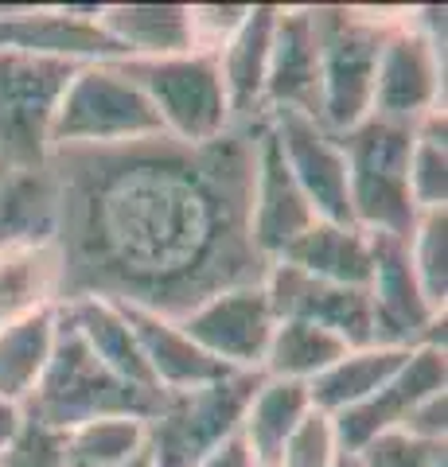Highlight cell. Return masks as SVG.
<instances>
[{
  "label": "cell",
  "mask_w": 448,
  "mask_h": 467,
  "mask_svg": "<svg viewBox=\"0 0 448 467\" xmlns=\"http://www.w3.org/2000/svg\"><path fill=\"white\" fill-rule=\"evenodd\" d=\"M257 133L51 149L59 300L129 304L176 324L230 288L266 285L269 261L250 234Z\"/></svg>",
  "instance_id": "1"
},
{
  "label": "cell",
  "mask_w": 448,
  "mask_h": 467,
  "mask_svg": "<svg viewBox=\"0 0 448 467\" xmlns=\"http://www.w3.org/2000/svg\"><path fill=\"white\" fill-rule=\"evenodd\" d=\"M164 405V393H144L137 386L121 382L102 358L90 350V343L78 335L70 319H55V343L51 358L43 367L39 382L27 393V420L51 432H67L90 420L106 417H137L149 420Z\"/></svg>",
  "instance_id": "2"
},
{
  "label": "cell",
  "mask_w": 448,
  "mask_h": 467,
  "mask_svg": "<svg viewBox=\"0 0 448 467\" xmlns=\"http://www.w3.org/2000/svg\"><path fill=\"white\" fill-rule=\"evenodd\" d=\"M413 129L367 117L351 133L336 137L347 160V195L359 230L390 234V238L410 242L417 226V207L410 195V152Z\"/></svg>",
  "instance_id": "3"
},
{
  "label": "cell",
  "mask_w": 448,
  "mask_h": 467,
  "mask_svg": "<svg viewBox=\"0 0 448 467\" xmlns=\"http://www.w3.org/2000/svg\"><path fill=\"white\" fill-rule=\"evenodd\" d=\"M75 70V58L0 51V175L47 164L51 121Z\"/></svg>",
  "instance_id": "4"
},
{
  "label": "cell",
  "mask_w": 448,
  "mask_h": 467,
  "mask_svg": "<svg viewBox=\"0 0 448 467\" xmlns=\"http://www.w3.org/2000/svg\"><path fill=\"white\" fill-rule=\"evenodd\" d=\"M168 129L152 101L141 94L113 58L78 67L51 121V149L67 144H125L164 137Z\"/></svg>",
  "instance_id": "5"
},
{
  "label": "cell",
  "mask_w": 448,
  "mask_h": 467,
  "mask_svg": "<svg viewBox=\"0 0 448 467\" xmlns=\"http://www.w3.org/2000/svg\"><path fill=\"white\" fill-rule=\"evenodd\" d=\"M113 63L152 101L168 137L183 144H207L226 133L230 109L219 75V55L192 51L172 58H113Z\"/></svg>",
  "instance_id": "6"
},
{
  "label": "cell",
  "mask_w": 448,
  "mask_h": 467,
  "mask_svg": "<svg viewBox=\"0 0 448 467\" xmlns=\"http://www.w3.org/2000/svg\"><path fill=\"white\" fill-rule=\"evenodd\" d=\"M316 43H320V109L316 125L324 133H351L370 117L374 67L390 27L359 12H312Z\"/></svg>",
  "instance_id": "7"
},
{
  "label": "cell",
  "mask_w": 448,
  "mask_h": 467,
  "mask_svg": "<svg viewBox=\"0 0 448 467\" xmlns=\"http://www.w3.org/2000/svg\"><path fill=\"white\" fill-rule=\"evenodd\" d=\"M262 386V378L242 370L214 386L164 393L156 417L144 420L152 467H199V460L214 451L230 432H238L242 413Z\"/></svg>",
  "instance_id": "8"
},
{
  "label": "cell",
  "mask_w": 448,
  "mask_h": 467,
  "mask_svg": "<svg viewBox=\"0 0 448 467\" xmlns=\"http://www.w3.org/2000/svg\"><path fill=\"white\" fill-rule=\"evenodd\" d=\"M273 140L293 171L297 187L305 192L308 207L320 223L355 226L351 195H347V160L339 140L316 125V117L300 109H273Z\"/></svg>",
  "instance_id": "9"
},
{
  "label": "cell",
  "mask_w": 448,
  "mask_h": 467,
  "mask_svg": "<svg viewBox=\"0 0 448 467\" xmlns=\"http://www.w3.org/2000/svg\"><path fill=\"white\" fill-rule=\"evenodd\" d=\"M266 296L273 319H300L316 324L331 335H339L347 347H370L374 343V308L370 292L351 285H331L320 276H308L293 265H269L266 273Z\"/></svg>",
  "instance_id": "10"
},
{
  "label": "cell",
  "mask_w": 448,
  "mask_h": 467,
  "mask_svg": "<svg viewBox=\"0 0 448 467\" xmlns=\"http://www.w3.org/2000/svg\"><path fill=\"white\" fill-rule=\"evenodd\" d=\"M176 327L199 350H207L211 358H219L234 370V367H254V362L266 358L277 319L269 312L266 288L245 285V288H230L223 296L199 304L192 316L176 319Z\"/></svg>",
  "instance_id": "11"
},
{
  "label": "cell",
  "mask_w": 448,
  "mask_h": 467,
  "mask_svg": "<svg viewBox=\"0 0 448 467\" xmlns=\"http://www.w3.org/2000/svg\"><path fill=\"white\" fill-rule=\"evenodd\" d=\"M432 98H437V43L417 32L410 20H401L382 39L370 90V117L413 125L417 117L437 113Z\"/></svg>",
  "instance_id": "12"
},
{
  "label": "cell",
  "mask_w": 448,
  "mask_h": 467,
  "mask_svg": "<svg viewBox=\"0 0 448 467\" xmlns=\"http://www.w3.org/2000/svg\"><path fill=\"white\" fill-rule=\"evenodd\" d=\"M437 389H444V350L441 347L413 350L406 367L390 378V382H382L370 398H363L351 409H339L331 432H336L343 451L355 456V451L367 448L374 436L401 429V420H406L413 409Z\"/></svg>",
  "instance_id": "13"
},
{
  "label": "cell",
  "mask_w": 448,
  "mask_h": 467,
  "mask_svg": "<svg viewBox=\"0 0 448 467\" xmlns=\"http://www.w3.org/2000/svg\"><path fill=\"white\" fill-rule=\"evenodd\" d=\"M374 276H370V308H374V343L379 347H410L432 324V308L425 304L413 276L410 242L370 234Z\"/></svg>",
  "instance_id": "14"
},
{
  "label": "cell",
  "mask_w": 448,
  "mask_h": 467,
  "mask_svg": "<svg viewBox=\"0 0 448 467\" xmlns=\"http://www.w3.org/2000/svg\"><path fill=\"white\" fill-rule=\"evenodd\" d=\"M312 223H320L308 207L305 192L297 187L285 156L269 129L257 133V180H254V207H250V234L266 261L285 254Z\"/></svg>",
  "instance_id": "15"
},
{
  "label": "cell",
  "mask_w": 448,
  "mask_h": 467,
  "mask_svg": "<svg viewBox=\"0 0 448 467\" xmlns=\"http://www.w3.org/2000/svg\"><path fill=\"white\" fill-rule=\"evenodd\" d=\"M266 94L273 109H300L308 117L320 109V43H316L312 12H277Z\"/></svg>",
  "instance_id": "16"
},
{
  "label": "cell",
  "mask_w": 448,
  "mask_h": 467,
  "mask_svg": "<svg viewBox=\"0 0 448 467\" xmlns=\"http://www.w3.org/2000/svg\"><path fill=\"white\" fill-rule=\"evenodd\" d=\"M118 312L125 316V324H129V331H133V339L141 347L144 362H149L156 386H161L164 393L214 386V382H223V378L234 374L226 362L211 358L207 350H199L176 324H172V319L129 308V304H118Z\"/></svg>",
  "instance_id": "17"
},
{
  "label": "cell",
  "mask_w": 448,
  "mask_h": 467,
  "mask_svg": "<svg viewBox=\"0 0 448 467\" xmlns=\"http://www.w3.org/2000/svg\"><path fill=\"white\" fill-rule=\"evenodd\" d=\"M281 261L308 276H320V281H331V285H351V288H370V276H374L370 234L359 226L312 223L281 254Z\"/></svg>",
  "instance_id": "18"
},
{
  "label": "cell",
  "mask_w": 448,
  "mask_h": 467,
  "mask_svg": "<svg viewBox=\"0 0 448 467\" xmlns=\"http://www.w3.org/2000/svg\"><path fill=\"white\" fill-rule=\"evenodd\" d=\"M273 24H277V12L273 8H250V16H245V24L234 32V39L219 51V75H223V90H226V109H234L242 129L254 121L257 109H262Z\"/></svg>",
  "instance_id": "19"
},
{
  "label": "cell",
  "mask_w": 448,
  "mask_h": 467,
  "mask_svg": "<svg viewBox=\"0 0 448 467\" xmlns=\"http://www.w3.org/2000/svg\"><path fill=\"white\" fill-rule=\"evenodd\" d=\"M59 300V250L43 245H0V327L16 324Z\"/></svg>",
  "instance_id": "20"
},
{
  "label": "cell",
  "mask_w": 448,
  "mask_h": 467,
  "mask_svg": "<svg viewBox=\"0 0 448 467\" xmlns=\"http://www.w3.org/2000/svg\"><path fill=\"white\" fill-rule=\"evenodd\" d=\"M312 409L308 382H262L242 413V441L257 467H277L285 441Z\"/></svg>",
  "instance_id": "21"
},
{
  "label": "cell",
  "mask_w": 448,
  "mask_h": 467,
  "mask_svg": "<svg viewBox=\"0 0 448 467\" xmlns=\"http://www.w3.org/2000/svg\"><path fill=\"white\" fill-rule=\"evenodd\" d=\"M410 355H413L410 347H367V350H355V355H343L336 367H328L308 382L312 409L331 413V409L359 405L406 367Z\"/></svg>",
  "instance_id": "22"
},
{
  "label": "cell",
  "mask_w": 448,
  "mask_h": 467,
  "mask_svg": "<svg viewBox=\"0 0 448 467\" xmlns=\"http://www.w3.org/2000/svg\"><path fill=\"white\" fill-rule=\"evenodd\" d=\"M55 242V180L51 168L0 175V245Z\"/></svg>",
  "instance_id": "23"
},
{
  "label": "cell",
  "mask_w": 448,
  "mask_h": 467,
  "mask_svg": "<svg viewBox=\"0 0 448 467\" xmlns=\"http://www.w3.org/2000/svg\"><path fill=\"white\" fill-rule=\"evenodd\" d=\"M98 27L118 43L121 55L137 51L149 58H172L195 51L187 8H109Z\"/></svg>",
  "instance_id": "24"
},
{
  "label": "cell",
  "mask_w": 448,
  "mask_h": 467,
  "mask_svg": "<svg viewBox=\"0 0 448 467\" xmlns=\"http://www.w3.org/2000/svg\"><path fill=\"white\" fill-rule=\"evenodd\" d=\"M55 308H39L16 324L0 327V401L27 398L51 358L55 343Z\"/></svg>",
  "instance_id": "25"
},
{
  "label": "cell",
  "mask_w": 448,
  "mask_h": 467,
  "mask_svg": "<svg viewBox=\"0 0 448 467\" xmlns=\"http://www.w3.org/2000/svg\"><path fill=\"white\" fill-rule=\"evenodd\" d=\"M347 350L351 347L339 335H331L316 324H300V319H285V324L273 327L266 367L277 382H305V378H316L328 367H336Z\"/></svg>",
  "instance_id": "26"
},
{
  "label": "cell",
  "mask_w": 448,
  "mask_h": 467,
  "mask_svg": "<svg viewBox=\"0 0 448 467\" xmlns=\"http://www.w3.org/2000/svg\"><path fill=\"white\" fill-rule=\"evenodd\" d=\"M444 207L422 214V230L410 238V261L417 288L432 312L444 304Z\"/></svg>",
  "instance_id": "27"
},
{
  "label": "cell",
  "mask_w": 448,
  "mask_h": 467,
  "mask_svg": "<svg viewBox=\"0 0 448 467\" xmlns=\"http://www.w3.org/2000/svg\"><path fill=\"white\" fill-rule=\"evenodd\" d=\"M359 467H444V441H417L406 432H382L355 451Z\"/></svg>",
  "instance_id": "28"
},
{
  "label": "cell",
  "mask_w": 448,
  "mask_h": 467,
  "mask_svg": "<svg viewBox=\"0 0 448 467\" xmlns=\"http://www.w3.org/2000/svg\"><path fill=\"white\" fill-rule=\"evenodd\" d=\"M336 460V432H331V420L320 409H308L305 420L293 429V436L281 448L277 467H331Z\"/></svg>",
  "instance_id": "29"
},
{
  "label": "cell",
  "mask_w": 448,
  "mask_h": 467,
  "mask_svg": "<svg viewBox=\"0 0 448 467\" xmlns=\"http://www.w3.org/2000/svg\"><path fill=\"white\" fill-rule=\"evenodd\" d=\"M199 467H257V463L250 456V448H245L242 432H230L219 448L207 451V456L199 460Z\"/></svg>",
  "instance_id": "30"
},
{
  "label": "cell",
  "mask_w": 448,
  "mask_h": 467,
  "mask_svg": "<svg viewBox=\"0 0 448 467\" xmlns=\"http://www.w3.org/2000/svg\"><path fill=\"white\" fill-rule=\"evenodd\" d=\"M20 409L16 405H8V401H0V451H5L12 441H16V432H20Z\"/></svg>",
  "instance_id": "31"
},
{
  "label": "cell",
  "mask_w": 448,
  "mask_h": 467,
  "mask_svg": "<svg viewBox=\"0 0 448 467\" xmlns=\"http://www.w3.org/2000/svg\"><path fill=\"white\" fill-rule=\"evenodd\" d=\"M118 467H152V456H149V444H144L133 460H125V463H118Z\"/></svg>",
  "instance_id": "32"
},
{
  "label": "cell",
  "mask_w": 448,
  "mask_h": 467,
  "mask_svg": "<svg viewBox=\"0 0 448 467\" xmlns=\"http://www.w3.org/2000/svg\"><path fill=\"white\" fill-rule=\"evenodd\" d=\"M331 467H359V456H351V451H336Z\"/></svg>",
  "instance_id": "33"
}]
</instances>
